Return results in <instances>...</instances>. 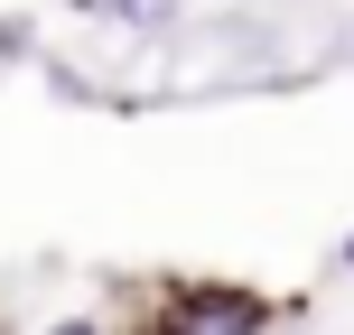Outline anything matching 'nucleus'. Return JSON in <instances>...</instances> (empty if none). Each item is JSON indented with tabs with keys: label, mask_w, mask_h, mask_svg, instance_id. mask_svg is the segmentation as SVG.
<instances>
[{
	"label": "nucleus",
	"mask_w": 354,
	"mask_h": 335,
	"mask_svg": "<svg viewBox=\"0 0 354 335\" xmlns=\"http://www.w3.org/2000/svg\"><path fill=\"white\" fill-rule=\"evenodd\" d=\"M261 326H270V298L224 289V280L159 289V317H149V335H261Z\"/></svg>",
	"instance_id": "f257e3e1"
},
{
	"label": "nucleus",
	"mask_w": 354,
	"mask_h": 335,
	"mask_svg": "<svg viewBox=\"0 0 354 335\" xmlns=\"http://www.w3.org/2000/svg\"><path fill=\"white\" fill-rule=\"evenodd\" d=\"M103 10H112V19H131V28H159L168 0H103Z\"/></svg>",
	"instance_id": "f03ea898"
},
{
	"label": "nucleus",
	"mask_w": 354,
	"mask_h": 335,
	"mask_svg": "<svg viewBox=\"0 0 354 335\" xmlns=\"http://www.w3.org/2000/svg\"><path fill=\"white\" fill-rule=\"evenodd\" d=\"M336 261H345V270H354V233H345V242H336Z\"/></svg>",
	"instance_id": "20e7f679"
},
{
	"label": "nucleus",
	"mask_w": 354,
	"mask_h": 335,
	"mask_svg": "<svg viewBox=\"0 0 354 335\" xmlns=\"http://www.w3.org/2000/svg\"><path fill=\"white\" fill-rule=\"evenodd\" d=\"M47 335H103V326H93V317H66V326H47Z\"/></svg>",
	"instance_id": "7ed1b4c3"
}]
</instances>
